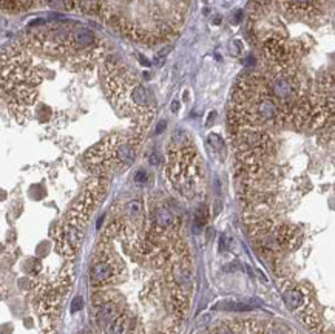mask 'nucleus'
I'll list each match as a JSON object with an SVG mask.
<instances>
[{"mask_svg": "<svg viewBox=\"0 0 335 334\" xmlns=\"http://www.w3.org/2000/svg\"><path fill=\"white\" fill-rule=\"evenodd\" d=\"M28 45L33 48L67 60L71 65L91 67L102 59L104 44L87 26L50 25L28 33Z\"/></svg>", "mask_w": 335, "mask_h": 334, "instance_id": "1", "label": "nucleus"}, {"mask_svg": "<svg viewBox=\"0 0 335 334\" xmlns=\"http://www.w3.org/2000/svg\"><path fill=\"white\" fill-rule=\"evenodd\" d=\"M42 81L39 68L19 47L2 50V98L17 119L25 123L37 99V85Z\"/></svg>", "mask_w": 335, "mask_h": 334, "instance_id": "2", "label": "nucleus"}, {"mask_svg": "<svg viewBox=\"0 0 335 334\" xmlns=\"http://www.w3.org/2000/svg\"><path fill=\"white\" fill-rule=\"evenodd\" d=\"M101 73L111 104L120 113L133 118L138 130L145 132L156 112L150 90L114 60H104Z\"/></svg>", "mask_w": 335, "mask_h": 334, "instance_id": "3", "label": "nucleus"}, {"mask_svg": "<svg viewBox=\"0 0 335 334\" xmlns=\"http://www.w3.org/2000/svg\"><path fill=\"white\" fill-rule=\"evenodd\" d=\"M144 133L145 132L135 129V132L130 133H114L104 138L87 152V166L91 172L104 176L108 172L130 166L138 157Z\"/></svg>", "mask_w": 335, "mask_h": 334, "instance_id": "4", "label": "nucleus"}, {"mask_svg": "<svg viewBox=\"0 0 335 334\" xmlns=\"http://www.w3.org/2000/svg\"><path fill=\"white\" fill-rule=\"evenodd\" d=\"M165 178L179 195L189 200L196 197L201 186L202 166L192 142L176 141V138H173L167 150Z\"/></svg>", "mask_w": 335, "mask_h": 334, "instance_id": "5", "label": "nucleus"}, {"mask_svg": "<svg viewBox=\"0 0 335 334\" xmlns=\"http://www.w3.org/2000/svg\"><path fill=\"white\" fill-rule=\"evenodd\" d=\"M107 188H108L107 176L96 175L85 186L80 197L76 200V203L68 210V214L64 220H67L68 223L83 229V226L88 223V220H90L91 214H93V210L96 209V206L102 201V198L107 192Z\"/></svg>", "mask_w": 335, "mask_h": 334, "instance_id": "6", "label": "nucleus"}, {"mask_svg": "<svg viewBox=\"0 0 335 334\" xmlns=\"http://www.w3.org/2000/svg\"><path fill=\"white\" fill-rule=\"evenodd\" d=\"M96 258L90 266V285L93 288H107L119 282L124 272V265L107 249V240H102Z\"/></svg>", "mask_w": 335, "mask_h": 334, "instance_id": "7", "label": "nucleus"}, {"mask_svg": "<svg viewBox=\"0 0 335 334\" xmlns=\"http://www.w3.org/2000/svg\"><path fill=\"white\" fill-rule=\"evenodd\" d=\"M53 238H54L56 251L64 258L71 260L80 248V243L83 240V232L80 228L64 220L62 223H59L54 228Z\"/></svg>", "mask_w": 335, "mask_h": 334, "instance_id": "8", "label": "nucleus"}, {"mask_svg": "<svg viewBox=\"0 0 335 334\" xmlns=\"http://www.w3.org/2000/svg\"><path fill=\"white\" fill-rule=\"evenodd\" d=\"M281 292H283V300L286 307L290 311H298L304 310L308 307V295L304 292L303 288L292 285L290 282H283L281 283Z\"/></svg>", "mask_w": 335, "mask_h": 334, "instance_id": "9", "label": "nucleus"}, {"mask_svg": "<svg viewBox=\"0 0 335 334\" xmlns=\"http://www.w3.org/2000/svg\"><path fill=\"white\" fill-rule=\"evenodd\" d=\"M120 314V307L116 300L108 299L107 302H104L102 305H99L98 313H96V322L101 328H108Z\"/></svg>", "mask_w": 335, "mask_h": 334, "instance_id": "10", "label": "nucleus"}, {"mask_svg": "<svg viewBox=\"0 0 335 334\" xmlns=\"http://www.w3.org/2000/svg\"><path fill=\"white\" fill-rule=\"evenodd\" d=\"M127 326H129V314L122 313L108 326V334H125Z\"/></svg>", "mask_w": 335, "mask_h": 334, "instance_id": "11", "label": "nucleus"}, {"mask_svg": "<svg viewBox=\"0 0 335 334\" xmlns=\"http://www.w3.org/2000/svg\"><path fill=\"white\" fill-rule=\"evenodd\" d=\"M135 183L136 184H139V186H142V184H145L147 183V179H148V173H147V170H138L136 173H135Z\"/></svg>", "mask_w": 335, "mask_h": 334, "instance_id": "12", "label": "nucleus"}, {"mask_svg": "<svg viewBox=\"0 0 335 334\" xmlns=\"http://www.w3.org/2000/svg\"><path fill=\"white\" fill-rule=\"evenodd\" d=\"M64 7L68 11H77L82 7V0H64Z\"/></svg>", "mask_w": 335, "mask_h": 334, "instance_id": "13", "label": "nucleus"}, {"mask_svg": "<svg viewBox=\"0 0 335 334\" xmlns=\"http://www.w3.org/2000/svg\"><path fill=\"white\" fill-rule=\"evenodd\" d=\"M82 307H83V300H82V297H80V295L74 297L73 302H71V313H77L79 310H82Z\"/></svg>", "mask_w": 335, "mask_h": 334, "instance_id": "14", "label": "nucleus"}]
</instances>
